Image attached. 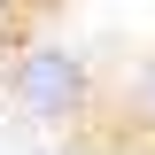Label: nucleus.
I'll return each mask as SVG.
<instances>
[{
  "instance_id": "obj_1",
  "label": "nucleus",
  "mask_w": 155,
  "mask_h": 155,
  "mask_svg": "<svg viewBox=\"0 0 155 155\" xmlns=\"http://www.w3.org/2000/svg\"><path fill=\"white\" fill-rule=\"evenodd\" d=\"M0 93L16 101L31 124H78V116L101 101V85H93V70H85L78 47H62V39H23L16 54L0 62Z\"/></svg>"
},
{
  "instance_id": "obj_2",
  "label": "nucleus",
  "mask_w": 155,
  "mask_h": 155,
  "mask_svg": "<svg viewBox=\"0 0 155 155\" xmlns=\"http://www.w3.org/2000/svg\"><path fill=\"white\" fill-rule=\"evenodd\" d=\"M23 16H31V0H0V47L8 54L23 47Z\"/></svg>"
}]
</instances>
